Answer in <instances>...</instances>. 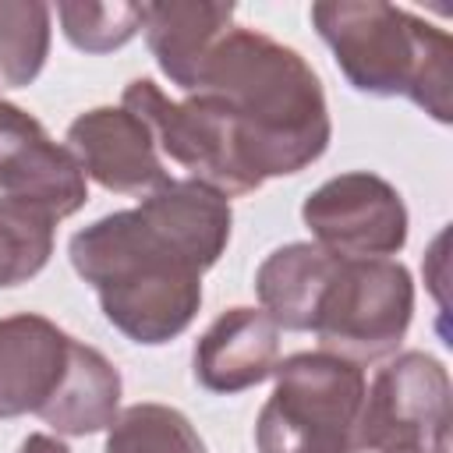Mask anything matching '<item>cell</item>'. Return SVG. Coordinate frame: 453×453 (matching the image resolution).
<instances>
[{
    "label": "cell",
    "mask_w": 453,
    "mask_h": 453,
    "mask_svg": "<svg viewBox=\"0 0 453 453\" xmlns=\"http://www.w3.org/2000/svg\"><path fill=\"white\" fill-rule=\"evenodd\" d=\"M230 198L202 180H166L134 209L99 216L67 241L74 273L131 343L177 340L202 308V273L230 244Z\"/></svg>",
    "instance_id": "cell-1"
},
{
    "label": "cell",
    "mask_w": 453,
    "mask_h": 453,
    "mask_svg": "<svg viewBox=\"0 0 453 453\" xmlns=\"http://www.w3.org/2000/svg\"><path fill=\"white\" fill-rule=\"evenodd\" d=\"M191 92L223 106L258 184L301 173L329 149L333 120L315 67L258 28L230 25L209 50Z\"/></svg>",
    "instance_id": "cell-2"
},
{
    "label": "cell",
    "mask_w": 453,
    "mask_h": 453,
    "mask_svg": "<svg viewBox=\"0 0 453 453\" xmlns=\"http://www.w3.org/2000/svg\"><path fill=\"white\" fill-rule=\"evenodd\" d=\"M311 25L350 88L407 96L432 120H453V42L439 25L386 0H322Z\"/></svg>",
    "instance_id": "cell-3"
},
{
    "label": "cell",
    "mask_w": 453,
    "mask_h": 453,
    "mask_svg": "<svg viewBox=\"0 0 453 453\" xmlns=\"http://www.w3.org/2000/svg\"><path fill=\"white\" fill-rule=\"evenodd\" d=\"M365 368L329 354L297 350L273 368V393L255 418L258 453H361Z\"/></svg>",
    "instance_id": "cell-4"
},
{
    "label": "cell",
    "mask_w": 453,
    "mask_h": 453,
    "mask_svg": "<svg viewBox=\"0 0 453 453\" xmlns=\"http://www.w3.org/2000/svg\"><path fill=\"white\" fill-rule=\"evenodd\" d=\"M414 319V280L396 258H340L333 262L311 311L319 350L354 365H372L403 343Z\"/></svg>",
    "instance_id": "cell-5"
},
{
    "label": "cell",
    "mask_w": 453,
    "mask_h": 453,
    "mask_svg": "<svg viewBox=\"0 0 453 453\" xmlns=\"http://www.w3.org/2000/svg\"><path fill=\"white\" fill-rule=\"evenodd\" d=\"M120 106L152 131L159 156L188 170L191 180H202L226 198H241L262 188L248 173L234 124L212 96L191 92L184 99H170L152 78H134L127 81Z\"/></svg>",
    "instance_id": "cell-6"
},
{
    "label": "cell",
    "mask_w": 453,
    "mask_h": 453,
    "mask_svg": "<svg viewBox=\"0 0 453 453\" xmlns=\"http://www.w3.org/2000/svg\"><path fill=\"white\" fill-rule=\"evenodd\" d=\"M449 372L425 350L389 357L365 389L361 453H449Z\"/></svg>",
    "instance_id": "cell-7"
},
{
    "label": "cell",
    "mask_w": 453,
    "mask_h": 453,
    "mask_svg": "<svg viewBox=\"0 0 453 453\" xmlns=\"http://www.w3.org/2000/svg\"><path fill=\"white\" fill-rule=\"evenodd\" d=\"M301 219L311 241L340 258H389L407 244L403 195L372 170H350L319 184Z\"/></svg>",
    "instance_id": "cell-8"
},
{
    "label": "cell",
    "mask_w": 453,
    "mask_h": 453,
    "mask_svg": "<svg viewBox=\"0 0 453 453\" xmlns=\"http://www.w3.org/2000/svg\"><path fill=\"white\" fill-rule=\"evenodd\" d=\"M0 195L42 209L57 223L88 202V177L67 145L14 103H0Z\"/></svg>",
    "instance_id": "cell-9"
},
{
    "label": "cell",
    "mask_w": 453,
    "mask_h": 453,
    "mask_svg": "<svg viewBox=\"0 0 453 453\" xmlns=\"http://www.w3.org/2000/svg\"><path fill=\"white\" fill-rule=\"evenodd\" d=\"M64 145L103 191L145 198L170 180L152 131L124 106H96L67 124Z\"/></svg>",
    "instance_id": "cell-10"
},
{
    "label": "cell",
    "mask_w": 453,
    "mask_h": 453,
    "mask_svg": "<svg viewBox=\"0 0 453 453\" xmlns=\"http://www.w3.org/2000/svg\"><path fill=\"white\" fill-rule=\"evenodd\" d=\"M74 343L46 315L18 311L0 319V418L42 414L67 379Z\"/></svg>",
    "instance_id": "cell-11"
},
{
    "label": "cell",
    "mask_w": 453,
    "mask_h": 453,
    "mask_svg": "<svg viewBox=\"0 0 453 453\" xmlns=\"http://www.w3.org/2000/svg\"><path fill=\"white\" fill-rule=\"evenodd\" d=\"M280 361V326L262 308H226L209 322L191 354L195 382L209 393L234 396L273 375Z\"/></svg>",
    "instance_id": "cell-12"
},
{
    "label": "cell",
    "mask_w": 453,
    "mask_h": 453,
    "mask_svg": "<svg viewBox=\"0 0 453 453\" xmlns=\"http://www.w3.org/2000/svg\"><path fill=\"white\" fill-rule=\"evenodd\" d=\"M234 4L219 0H156L145 4V42L156 57L159 71L184 96L195 88L198 71L216 46V39L230 28Z\"/></svg>",
    "instance_id": "cell-13"
},
{
    "label": "cell",
    "mask_w": 453,
    "mask_h": 453,
    "mask_svg": "<svg viewBox=\"0 0 453 453\" xmlns=\"http://www.w3.org/2000/svg\"><path fill=\"white\" fill-rule=\"evenodd\" d=\"M336 255L319 248L315 241H290L269 251L255 273L258 308L290 333L311 329V311L322 294V283L333 269Z\"/></svg>",
    "instance_id": "cell-14"
},
{
    "label": "cell",
    "mask_w": 453,
    "mask_h": 453,
    "mask_svg": "<svg viewBox=\"0 0 453 453\" xmlns=\"http://www.w3.org/2000/svg\"><path fill=\"white\" fill-rule=\"evenodd\" d=\"M120 372L92 343H74V357L57 400L39 414L57 435H96L120 414Z\"/></svg>",
    "instance_id": "cell-15"
},
{
    "label": "cell",
    "mask_w": 453,
    "mask_h": 453,
    "mask_svg": "<svg viewBox=\"0 0 453 453\" xmlns=\"http://www.w3.org/2000/svg\"><path fill=\"white\" fill-rule=\"evenodd\" d=\"M53 7L42 0H0V88H25L50 57Z\"/></svg>",
    "instance_id": "cell-16"
},
{
    "label": "cell",
    "mask_w": 453,
    "mask_h": 453,
    "mask_svg": "<svg viewBox=\"0 0 453 453\" xmlns=\"http://www.w3.org/2000/svg\"><path fill=\"white\" fill-rule=\"evenodd\" d=\"M103 453H205L184 411L170 403H131L106 428Z\"/></svg>",
    "instance_id": "cell-17"
},
{
    "label": "cell",
    "mask_w": 453,
    "mask_h": 453,
    "mask_svg": "<svg viewBox=\"0 0 453 453\" xmlns=\"http://www.w3.org/2000/svg\"><path fill=\"white\" fill-rule=\"evenodd\" d=\"M57 219L42 209L0 195V290L39 276L53 255Z\"/></svg>",
    "instance_id": "cell-18"
},
{
    "label": "cell",
    "mask_w": 453,
    "mask_h": 453,
    "mask_svg": "<svg viewBox=\"0 0 453 453\" xmlns=\"http://www.w3.org/2000/svg\"><path fill=\"white\" fill-rule=\"evenodd\" d=\"M60 28L67 42L81 53H113L142 32L145 4H88V0H60L57 4Z\"/></svg>",
    "instance_id": "cell-19"
},
{
    "label": "cell",
    "mask_w": 453,
    "mask_h": 453,
    "mask_svg": "<svg viewBox=\"0 0 453 453\" xmlns=\"http://www.w3.org/2000/svg\"><path fill=\"white\" fill-rule=\"evenodd\" d=\"M18 453H71V446L60 435H46V432H32L21 439Z\"/></svg>",
    "instance_id": "cell-20"
},
{
    "label": "cell",
    "mask_w": 453,
    "mask_h": 453,
    "mask_svg": "<svg viewBox=\"0 0 453 453\" xmlns=\"http://www.w3.org/2000/svg\"><path fill=\"white\" fill-rule=\"evenodd\" d=\"M0 103H4V99H0Z\"/></svg>",
    "instance_id": "cell-21"
}]
</instances>
